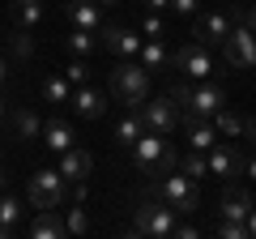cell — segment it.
Instances as JSON below:
<instances>
[{"instance_id":"cell-1","label":"cell","mask_w":256,"mask_h":239,"mask_svg":"<svg viewBox=\"0 0 256 239\" xmlns=\"http://www.w3.org/2000/svg\"><path fill=\"white\" fill-rule=\"evenodd\" d=\"M171 102L188 111V120H214L222 107H226V94H222L218 86H188L180 77V82L171 86Z\"/></svg>"},{"instance_id":"cell-2","label":"cell","mask_w":256,"mask_h":239,"mask_svg":"<svg viewBox=\"0 0 256 239\" xmlns=\"http://www.w3.org/2000/svg\"><path fill=\"white\" fill-rule=\"evenodd\" d=\"M150 192H158L175 214H192L196 205H201V188H196V180H188L180 166L166 171V175H158L154 184H150Z\"/></svg>"},{"instance_id":"cell-3","label":"cell","mask_w":256,"mask_h":239,"mask_svg":"<svg viewBox=\"0 0 256 239\" xmlns=\"http://www.w3.org/2000/svg\"><path fill=\"white\" fill-rule=\"evenodd\" d=\"M107 86H111V94H116L124 107H141V102H146V94H150V73H146V64L120 60V64L111 68Z\"/></svg>"},{"instance_id":"cell-4","label":"cell","mask_w":256,"mask_h":239,"mask_svg":"<svg viewBox=\"0 0 256 239\" xmlns=\"http://www.w3.org/2000/svg\"><path fill=\"white\" fill-rule=\"evenodd\" d=\"M26 196H30V210H60L68 201V180L60 175V166H43L30 175Z\"/></svg>"},{"instance_id":"cell-5","label":"cell","mask_w":256,"mask_h":239,"mask_svg":"<svg viewBox=\"0 0 256 239\" xmlns=\"http://www.w3.org/2000/svg\"><path fill=\"white\" fill-rule=\"evenodd\" d=\"M137 235H158V239H166L175 230V210L162 201L158 192H146V201L137 205Z\"/></svg>"},{"instance_id":"cell-6","label":"cell","mask_w":256,"mask_h":239,"mask_svg":"<svg viewBox=\"0 0 256 239\" xmlns=\"http://www.w3.org/2000/svg\"><path fill=\"white\" fill-rule=\"evenodd\" d=\"M239 22H244V9H226V13H214V9H210V13L196 18L192 38H196V43H218V47H222V38H226Z\"/></svg>"},{"instance_id":"cell-7","label":"cell","mask_w":256,"mask_h":239,"mask_svg":"<svg viewBox=\"0 0 256 239\" xmlns=\"http://www.w3.org/2000/svg\"><path fill=\"white\" fill-rule=\"evenodd\" d=\"M222 52H226L230 68H256V30H248L244 22H239V26L222 38Z\"/></svg>"},{"instance_id":"cell-8","label":"cell","mask_w":256,"mask_h":239,"mask_svg":"<svg viewBox=\"0 0 256 239\" xmlns=\"http://www.w3.org/2000/svg\"><path fill=\"white\" fill-rule=\"evenodd\" d=\"M171 64L180 68V77H188V82H205V77L214 73V56L205 52V43H188V47H180V52L171 56Z\"/></svg>"},{"instance_id":"cell-9","label":"cell","mask_w":256,"mask_h":239,"mask_svg":"<svg viewBox=\"0 0 256 239\" xmlns=\"http://www.w3.org/2000/svg\"><path fill=\"white\" fill-rule=\"evenodd\" d=\"M141 116V124H146L150 132H171L175 124H180V107H175L171 102V94H166V98H150V102H141V107H132Z\"/></svg>"},{"instance_id":"cell-10","label":"cell","mask_w":256,"mask_h":239,"mask_svg":"<svg viewBox=\"0 0 256 239\" xmlns=\"http://www.w3.org/2000/svg\"><path fill=\"white\" fill-rule=\"evenodd\" d=\"M205 166H210V175H218V180H235V175H244V154H239L235 146H226V141H214V146L205 150Z\"/></svg>"},{"instance_id":"cell-11","label":"cell","mask_w":256,"mask_h":239,"mask_svg":"<svg viewBox=\"0 0 256 239\" xmlns=\"http://www.w3.org/2000/svg\"><path fill=\"white\" fill-rule=\"evenodd\" d=\"M102 47H107L111 56H120V60H137L141 34H137V30H128V26H111V30H102Z\"/></svg>"},{"instance_id":"cell-12","label":"cell","mask_w":256,"mask_h":239,"mask_svg":"<svg viewBox=\"0 0 256 239\" xmlns=\"http://www.w3.org/2000/svg\"><path fill=\"white\" fill-rule=\"evenodd\" d=\"M64 13L77 30H102V13H98V0H64Z\"/></svg>"},{"instance_id":"cell-13","label":"cell","mask_w":256,"mask_h":239,"mask_svg":"<svg viewBox=\"0 0 256 239\" xmlns=\"http://www.w3.org/2000/svg\"><path fill=\"white\" fill-rule=\"evenodd\" d=\"M248 210H252V196L239 184H230L218 201V218H226V222H248Z\"/></svg>"},{"instance_id":"cell-14","label":"cell","mask_w":256,"mask_h":239,"mask_svg":"<svg viewBox=\"0 0 256 239\" xmlns=\"http://www.w3.org/2000/svg\"><path fill=\"white\" fill-rule=\"evenodd\" d=\"M77 107V116L82 120H98L102 111H107V94L94 90V86H73V98H68Z\"/></svg>"},{"instance_id":"cell-15","label":"cell","mask_w":256,"mask_h":239,"mask_svg":"<svg viewBox=\"0 0 256 239\" xmlns=\"http://www.w3.org/2000/svg\"><path fill=\"white\" fill-rule=\"evenodd\" d=\"M90 171H94V158L86 154V150L68 146V150L60 154V175H64V180H86Z\"/></svg>"},{"instance_id":"cell-16","label":"cell","mask_w":256,"mask_h":239,"mask_svg":"<svg viewBox=\"0 0 256 239\" xmlns=\"http://www.w3.org/2000/svg\"><path fill=\"white\" fill-rule=\"evenodd\" d=\"M38 137H43V146L52 150V154H64V150L73 146V128H68V120H60V116H56V120H47Z\"/></svg>"},{"instance_id":"cell-17","label":"cell","mask_w":256,"mask_h":239,"mask_svg":"<svg viewBox=\"0 0 256 239\" xmlns=\"http://www.w3.org/2000/svg\"><path fill=\"white\" fill-rule=\"evenodd\" d=\"M141 64H146V73L154 77V73H162V68H171V52H166V43L162 38H146L141 43Z\"/></svg>"},{"instance_id":"cell-18","label":"cell","mask_w":256,"mask_h":239,"mask_svg":"<svg viewBox=\"0 0 256 239\" xmlns=\"http://www.w3.org/2000/svg\"><path fill=\"white\" fill-rule=\"evenodd\" d=\"M9 116H13V137H18V141H38V132H43V120H38L30 107H13Z\"/></svg>"},{"instance_id":"cell-19","label":"cell","mask_w":256,"mask_h":239,"mask_svg":"<svg viewBox=\"0 0 256 239\" xmlns=\"http://www.w3.org/2000/svg\"><path fill=\"white\" fill-rule=\"evenodd\" d=\"M184 128H188V150H210L214 141H218V132H214V120H188L184 116Z\"/></svg>"},{"instance_id":"cell-20","label":"cell","mask_w":256,"mask_h":239,"mask_svg":"<svg viewBox=\"0 0 256 239\" xmlns=\"http://www.w3.org/2000/svg\"><path fill=\"white\" fill-rule=\"evenodd\" d=\"M34 214H38V218L30 222V235H34V239H60L64 235V218L56 210H34Z\"/></svg>"},{"instance_id":"cell-21","label":"cell","mask_w":256,"mask_h":239,"mask_svg":"<svg viewBox=\"0 0 256 239\" xmlns=\"http://www.w3.org/2000/svg\"><path fill=\"white\" fill-rule=\"evenodd\" d=\"M68 98H73L68 77H64V73H52V77L43 82V102H47V107H68Z\"/></svg>"},{"instance_id":"cell-22","label":"cell","mask_w":256,"mask_h":239,"mask_svg":"<svg viewBox=\"0 0 256 239\" xmlns=\"http://www.w3.org/2000/svg\"><path fill=\"white\" fill-rule=\"evenodd\" d=\"M64 47H68V56L82 60V56H90L94 47H98V34H94V30H73V34L64 38Z\"/></svg>"},{"instance_id":"cell-23","label":"cell","mask_w":256,"mask_h":239,"mask_svg":"<svg viewBox=\"0 0 256 239\" xmlns=\"http://www.w3.org/2000/svg\"><path fill=\"white\" fill-rule=\"evenodd\" d=\"M141 132H146V124H141V116L132 111V116H124V120L116 124V146H132Z\"/></svg>"},{"instance_id":"cell-24","label":"cell","mask_w":256,"mask_h":239,"mask_svg":"<svg viewBox=\"0 0 256 239\" xmlns=\"http://www.w3.org/2000/svg\"><path fill=\"white\" fill-rule=\"evenodd\" d=\"M13 18H18V26H38L43 22V0H18L13 4Z\"/></svg>"},{"instance_id":"cell-25","label":"cell","mask_w":256,"mask_h":239,"mask_svg":"<svg viewBox=\"0 0 256 239\" xmlns=\"http://www.w3.org/2000/svg\"><path fill=\"white\" fill-rule=\"evenodd\" d=\"M9 52L18 56V60H30V56H34V34H30L26 26H18L13 38H9Z\"/></svg>"},{"instance_id":"cell-26","label":"cell","mask_w":256,"mask_h":239,"mask_svg":"<svg viewBox=\"0 0 256 239\" xmlns=\"http://www.w3.org/2000/svg\"><path fill=\"white\" fill-rule=\"evenodd\" d=\"M180 171L188 175V180H201V175H210V166H205V154H201V150H188V154L180 158Z\"/></svg>"},{"instance_id":"cell-27","label":"cell","mask_w":256,"mask_h":239,"mask_svg":"<svg viewBox=\"0 0 256 239\" xmlns=\"http://www.w3.org/2000/svg\"><path fill=\"white\" fill-rule=\"evenodd\" d=\"M214 120H218V132H222V137H239V132H244V116L230 111V107H222Z\"/></svg>"},{"instance_id":"cell-28","label":"cell","mask_w":256,"mask_h":239,"mask_svg":"<svg viewBox=\"0 0 256 239\" xmlns=\"http://www.w3.org/2000/svg\"><path fill=\"white\" fill-rule=\"evenodd\" d=\"M18 222H22V201L18 196H0V226L18 230Z\"/></svg>"},{"instance_id":"cell-29","label":"cell","mask_w":256,"mask_h":239,"mask_svg":"<svg viewBox=\"0 0 256 239\" xmlns=\"http://www.w3.org/2000/svg\"><path fill=\"white\" fill-rule=\"evenodd\" d=\"M90 230V218H86L82 201H73V210H68V218H64V235H86Z\"/></svg>"},{"instance_id":"cell-30","label":"cell","mask_w":256,"mask_h":239,"mask_svg":"<svg viewBox=\"0 0 256 239\" xmlns=\"http://www.w3.org/2000/svg\"><path fill=\"white\" fill-rule=\"evenodd\" d=\"M64 77H68V86H86V82H90V68H86L82 60H77V56H73V64L64 68Z\"/></svg>"},{"instance_id":"cell-31","label":"cell","mask_w":256,"mask_h":239,"mask_svg":"<svg viewBox=\"0 0 256 239\" xmlns=\"http://www.w3.org/2000/svg\"><path fill=\"white\" fill-rule=\"evenodd\" d=\"M218 235H222V239H244L248 226H244V222H226V218H218Z\"/></svg>"},{"instance_id":"cell-32","label":"cell","mask_w":256,"mask_h":239,"mask_svg":"<svg viewBox=\"0 0 256 239\" xmlns=\"http://www.w3.org/2000/svg\"><path fill=\"white\" fill-rule=\"evenodd\" d=\"M146 38H162V18H154V13L146 18Z\"/></svg>"},{"instance_id":"cell-33","label":"cell","mask_w":256,"mask_h":239,"mask_svg":"<svg viewBox=\"0 0 256 239\" xmlns=\"http://www.w3.org/2000/svg\"><path fill=\"white\" fill-rule=\"evenodd\" d=\"M196 4H201V0H171L175 13H196Z\"/></svg>"},{"instance_id":"cell-34","label":"cell","mask_w":256,"mask_h":239,"mask_svg":"<svg viewBox=\"0 0 256 239\" xmlns=\"http://www.w3.org/2000/svg\"><path fill=\"white\" fill-rule=\"evenodd\" d=\"M171 235H180V239H196L201 230H196V226H180V222H175V230H171Z\"/></svg>"},{"instance_id":"cell-35","label":"cell","mask_w":256,"mask_h":239,"mask_svg":"<svg viewBox=\"0 0 256 239\" xmlns=\"http://www.w3.org/2000/svg\"><path fill=\"white\" fill-rule=\"evenodd\" d=\"M244 26L256 30V4H248V9H244Z\"/></svg>"},{"instance_id":"cell-36","label":"cell","mask_w":256,"mask_h":239,"mask_svg":"<svg viewBox=\"0 0 256 239\" xmlns=\"http://www.w3.org/2000/svg\"><path fill=\"white\" fill-rule=\"evenodd\" d=\"M244 226H248V235L256 239V205H252V210H248V222H244Z\"/></svg>"},{"instance_id":"cell-37","label":"cell","mask_w":256,"mask_h":239,"mask_svg":"<svg viewBox=\"0 0 256 239\" xmlns=\"http://www.w3.org/2000/svg\"><path fill=\"white\" fill-rule=\"evenodd\" d=\"M244 175H248V180H256V154L244 158Z\"/></svg>"},{"instance_id":"cell-38","label":"cell","mask_w":256,"mask_h":239,"mask_svg":"<svg viewBox=\"0 0 256 239\" xmlns=\"http://www.w3.org/2000/svg\"><path fill=\"white\" fill-rule=\"evenodd\" d=\"M146 9H154V13H162V9H171V0H146Z\"/></svg>"},{"instance_id":"cell-39","label":"cell","mask_w":256,"mask_h":239,"mask_svg":"<svg viewBox=\"0 0 256 239\" xmlns=\"http://www.w3.org/2000/svg\"><path fill=\"white\" fill-rule=\"evenodd\" d=\"M244 132H248V141L256 146V120H244Z\"/></svg>"},{"instance_id":"cell-40","label":"cell","mask_w":256,"mask_h":239,"mask_svg":"<svg viewBox=\"0 0 256 239\" xmlns=\"http://www.w3.org/2000/svg\"><path fill=\"white\" fill-rule=\"evenodd\" d=\"M9 82V60H4V56H0V86Z\"/></svg>"},{"instance_id":"cell-41","label":"cell","mask_w":256,"mask_h":239,"mask_svg":"<svg viewBox=\"0 0 256 239\" xmlns=\"http://www.w3.org/2000/svg\"><path fill=\"white\" fill-rule=\"evenodd\" d=\"M9 188V171H4V162H0V192Z\"/></svg>"},{"instance_id":"cell-42","label":"cell","mask_w":256,"mask_h":239,"mask_svg":"<svg viewBox=\"0 0 256 239\" xmlns=\"http://www.w3.org/2000/svg\"><path fill=\"white\" fill-rule=\"evenodd\" d=\"M4 116H9V102H4V98H0V120H4Z\"/></svg>"},{"instance_id":"cell-43","label":"cell","mask_w":256,"mask_h":239,"mask_svg":"<svg viewBox=\"0 0 256 239\" xmlns=\"http://www.w3.org/2000/svg\"><path fill=\"white\" fill-rule=\"evenodd\" d=\"M98 4H120V0H98Z\"/></svg>"}]
</instances>
